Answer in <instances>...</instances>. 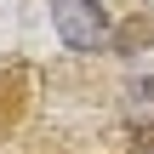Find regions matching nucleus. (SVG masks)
<instances>
[{"label": "nucleus", "mask_w": 154, "mask_h": 154, "mask_svg": "<svg viewBox=\"0 0 154 154\" xmlns=\"http://www.w3.org/2000/svg\"><path fill=\"white\" fill-rule=\"evenodd\" d=\"M51 23L74 51H97L109 40V11L97 0H51Z\"/></svg>", "instance_id": "obj_1"}]
</instances>
